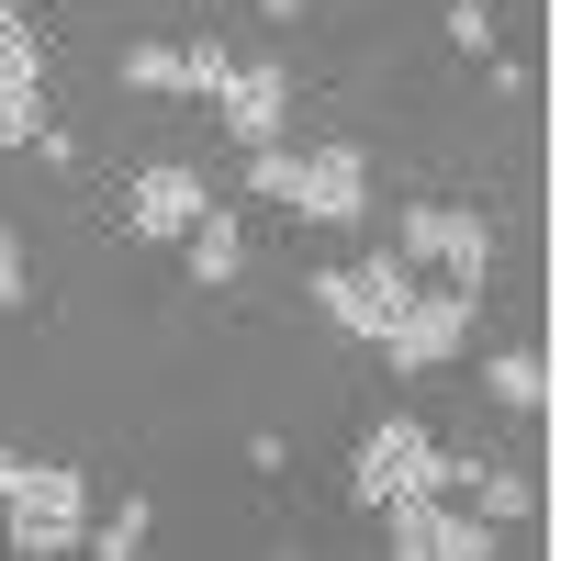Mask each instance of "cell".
I'll return each mask as SVG.
<instances>
[{"instance_id":"2","label":"cell","mask_w":561,"mask_h":561,"mask_svg":"<svg viewBox=\"0 0 561 561\" xmlns=\"http://www.w3.org/2000/svg\"><path fill=\"white\" fill-rule=\"evenodd\" d=\"M348 494L382 517L393 494H449V449L415 427V415H382V427L359 438V460H348Z\"/></svg>"},{"instance_id":"14","label":"cell","mask_w":561,"mask_h":561,"mask_svg":"<svg viewBox=\"0 0 561 561\" xmlns=\"http://www.w3.org/2000/svg\"><path fill=\"white\" fill-rule=\"evenodd\" d=\"M483 382H494V404H517V415L550 404V370H539V359H483Z\"/></svg>"},{"instance_id":"3","label":"cell","mask_w":561,"mask_h":561,"mask_svg":"<svg viewBox=\"0 0 561 561\" xmlns=\"http://www.w3.org/2000/svg\"><path fill=\"white\" fill-rule=\"evenodd\" d=\"M314 304L337 314L348 337H370V348H382V337H393V314L415 304V259L393 248V259H359V270H314Z\"/></svg>"},{"instance_id":"13","label":"cell","mask_w":561,"mask_h":561,"mask_svg":"<svg viewBox=\"0 0 561 561\" xmlns=\"http://www.w3.org/2000/svg\"><path fill=\"white\" fill-rule=\"evenodd\" d=\"M0 147H45V102H34V79H0Z\"/></svg>"},{"instance_id":"4","label":"cell","mask_w":561,"mask_h":561,"mask_svg":"<svg viewBox=\"0 0 561 561\" xmlns=\"http://www.w3.org/2000/svg\"><path fill=\"white\" fill-rule=\"evenodd\" d=\"M460 337H472V280H449V293H415L404 314H393V337H382V359L393 370H438Z\"/></svg>"},{"instance_id":"7","label":"cell","mask_w":561,"mask_h":561,"mask_svg":"<svg viewBox=\"0 0 561 561\" xmlns=\"http://www.w3.org/2000/svg\"><path fill=\"white\" fill-rule=\"evenodd\" d=\"M404 259H449V280H483L494 225H483L472 203H415V214H404Z\"/></svg>"},{"instance_id":"11","label":"cell","mask_w":561,"mask_h":561,"mask_svg":"<svg viewBox=\"0 0 561 561\" xmlns=\"http://www.w3.org/2000/svg\"><path fill=\"white\" fill-rule=\"evenodd\" d=\"M237 270H248L237 214H203V225H192V280H237Z\"/></svg>"},{"instance_id":"12","label":"cell","mask_w":561,"mask_h":561,"mask_svg":"<svg viewBox=\"0 0 561 561\" xmlns=\"http://www.w3.org/2000/svg\"><path fill=\"white\" fill-rule=\"evenodd\" d=\"M0 539H12L23 561H57V550H90V539H79V517H45V505H12V528H0Z\"/></svg>"},{"instance_id":"21","label":"cell","mask_w":561,"mask_h":561,"mask_svg":"<svg viewBox=\"0 0 561 561\" xmlns=\"http://www.w3.org/2000/svg\"><path fill=\"white\" fill-rule=\"evenodd\" d=\"M12 472H23V460H12V449H0V483H12Z\"/></svg>"},{"instance_id":"15","label":"cell","mask_w":561,"mask_h":561,"mask_svg":"<svg viewBox=\"0 0 561 561\" xmlns=\"http://www.w3.org/2000/svg\"><path fill=\"white\" fill-rule=\"evenodd\" d=\"M124 79H135V90H180V45L135 34V45H124Z\"/></svg>"},{"instance_id":"8","label":"cell","mask_w":561,"mask_h":561,"mask_svg":"<svg viewBox=\"0 0 561 561\" xmlns=\"http://www.w3.org/2000/svg\"><path fill=\"white\" fill-rule=\"evenodd\" d=\"M214 113L237 124L248 147H280V113H293V79H280V68H237V79L214 90Z\"/></svg>"},{"instance_id":"16","label":"cell","mask_w":561,"mask_h":561,"mask_svg":"<svg viewBox=\"0 0 561 561\" xmlns=\"http://www.w3.org/2000/svg\"><path fill=\"white\" fill-rule=\"evenodd\" d=\"M225 79H237V57H225V45L203 34V45H180V90H203V102H214V90Z\"/></svg>"},{"instance_id":"10","label":"cell","mask_w":561,"mask_h":561,"mask_svg":"<svg viewBox=\"0 0 561 561\" xmlns=\"http://www.w3.org/2000/svg\"><path fill=\"white\" fill-rule=\"evenodd\" d=\"M449 483H460V494H483L494 517H528V505H539L517 472H494V460H472V449H449Z\"/></svg>"},{"instance_id":"6","label":"cell","mask_w":561,"mask_h":561,"mask_svg":"<svg viewBox=\"0 0 561 561\" xmlns=\"http://www.w3.org/2000/svg\"><path fill=\"white\" fill-rule=\"evenodd\" d=\"M214 214V192H203V169H135V192H124V225L147 248H180L192 225Z\"/></svg>"},{"instance_id":"9","label":"cell","mask_w":561,"mask_h":561,"mask_svg":"<svg viewBox=\"0 0 561 561\" xmlns=\"http://www.w3.org/2000/svg\"><path fill=\"white\" fill-rule=\"evenodd\" d=\"M0 505H45V517H79V505H90V483L68 472V460H23V472L0 483Z\"/></svg>"},{"instance_id":"20","label":"cell","mask_w":561,"mask_h":561,"mask_svg":"<svg viewBox=\"0 0 561 561\" xmlns=\"http://www.w3.org/2000/svg\"><path fill=\"white\" fill-rule=\"evenodd\" d=\"M12 304H23V237L0 225V314H12Z\"/></svg>"},{"instance_id":"19","label":"cell","mask_w":561,"mask_h":561,"mask_svg":"<svg viewBox=\"0 0 561 561\" xmlns=\"http://www.w3.org/2000/svg\"><path fill=\"white\" fill-rule=\"evenodd\" d=\"M449 45H472V57H494V12H483V0H449Z\"/></svg>"},{"instance_id":"1","label":"cell","mask_w":561,"mask_h":561,"mask_svg":"<svg viewBox=\"0 0 561 561\" xmlns=\"http://www.w3.org/2000/svg\"><path fill=\"white\" fill-rule=\"evenodd\" d=\"M259 192H270V203H293V214H314V225H359L370 169H359V147H314V158L259 147Z\"/></svg>"},{"instance_id":"5","label":"cell","mask_w":561,"mask_h":561,"mask_svg":"<svg viewBox=\"0 0 561 561\" xmlns=\"http://www.w3.org/2000/svg\"><path fill=\"white\" fill-rule=\"evenodd\" d=\"M382 517H393V550H404V561H483V550H494L483 517H449V494H393Z\"/></svg>"},{"instance_id":"17","label":"cell","mask_w":561,"mask_h":561,"mask_svg":"<svg viewBox=\"0 0 561 561\" xmlns=\"http://www.w3.org/2000/svg\"><path fill=\"white\" fill-rule=\"evenodd\" d=\"M90 550H102V561H135V550H147V505H113V517H102V539H90Z\"/></svg>"},{"instance_id":"18","label":"cell","mask_w":561,"mask_h":561,"mask_svg":"<svg viewBox=\"0 0 561 561\" xmlns=\"http://www.w3.org/2000/svg\"><path fill=\"white\" fill-rule=\"evenodd\" d=\"M0 79H34V23L0 0Z\"/></svg>"}]
</instances>
